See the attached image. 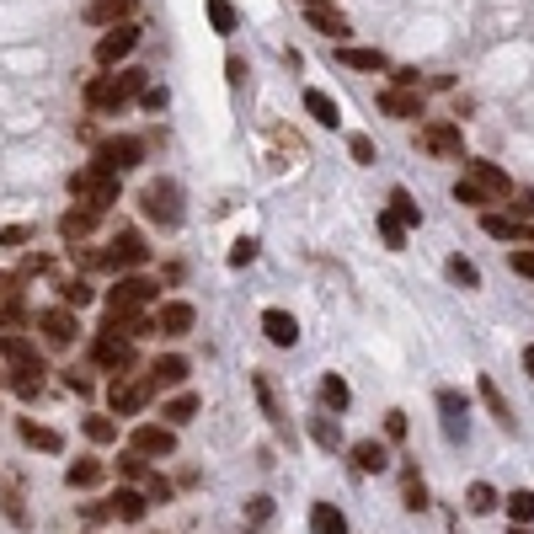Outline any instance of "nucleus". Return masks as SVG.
<instances>
[{"label": "nucleus", "instance_id": "obj_1", "mask_svg": "<svg viewBox=\"0 0 534 534\" xmlns=\"http://www.w3.org/2000/svg\"><path fill=\"white\" fill-rule=\"evenodd\" d=\"M150 80H145V70H118V75H97L91 86H86V102L97 108V113H118L123 102H134L139 91H145Z\"/></svg>", "mask_w": 534, "mask_h": 534}, {"label": "nucleus", "instance_id": "obj_2", "mask_svg": "<svg viewBox=\"0 0 534 534\" xmlns=\"http://www.w3.org/2000/svg\"><path fill=\"white\" fill-rule=\"evenodd\" d=\"M70 198H75L80 209L102 214V209H113V203H118V177H108V172L86 166V172H75V177H70Z\"/></svg>", "mask_w": 534, "mask_h": 534}, {"label": "nucleus", "instance_id": "obj_3", "mask_svg": "<svg viewBox=\"0 0 534 534\" xmlns=\"http://www.w3.org/2000/svg\"><path fill=\"white\" fill-rule=\"evenodd\" d=\"M139 209H145V220H155L161 230H177L182 225V187L177 182H150L145 192H139Z\"/></svg>", "mask_w": 534, "mask_h": 534}, {"label": "nucleus", "instance_id": "obj_4", "mask_svg": "<svg viewBox=\"0 0 534 534\" xmlns=\"http://www.w3.org/2000/svg\"><path fill=\"white\" fill-rule=\"evenodd\" d=\"M145 161V139H134V134H113V139H102L97 145V172H108V177H123V172H134Z\"/></svg>", "mask_w": 534, "mask_h": 534}, {"label": "nucleus", "instance_id": "obj_5", "mask_svg": "<svg viewBox=\"0 0 534 534\" xmlns=\"http://www.w3.org/2000/svg\"><path fill=\"white\" fill-rule=\"evenodd\" d=\"M91 363L123 379V374L134 369V342H128V337H113V332H97V337H91Z\"/></svg>", "mask_w": 534, "mask_h": 534}, {"label": "nucleus", "instance_id": "obj_6", "mask_svg": "<svg viewBox=\"0 0 534 534\" xmlns=\"http://www.w3.org/2000/svg\"><path fill=\"white\" fill-rule=\"evenodd\" d=\"M150 396H155V379H150V374H139V379H113V390H108L113 417H139L150 407Z\"/></svg>", "mask_w": 534, "mask_h": 534}, {"label": "nucleus", "instance_id": "obj_7", "mask_svg": "<svg viewBox=\"0 0 534 534\" xmlns=\"http://www.w3.org/2000/svg\"><path fill=\"white\" fill-rule=\"evenodd\" d=\"M128 449L145 454V460H166V454H177V427H166V422H139Z\"/></svg>", "mask_w": 534, "mask_h": 534}, {"label": "nucleus", "instance_id": "obj_8", "mask_svg": "<svg viewBox=\"0 0 534 534\" xmlns=\"http://www.w3.org/2000/svg\"><path fill=\"white\" fill-rule=\"evenodd\" d=\"M422 150L438 155V161H465V139H460V123H427L422 134Z\"/></svg>", "mask_w": 534, "mask_h": 534}, {"label": "nucleus", "instance_id": "obj_9", "mask_svg": "<svg viewBox=\"0 0 534 534\" xmlns=\"http://www.w3.org/2000/svg\"><path fill=\"white\" fill-rule=\"evenodd\" d=\"M465 182H475L492 203H508V198H513V177H508L497 161H465Z\"/></svg>", "mask_w": 534, "mask_h": 534}, {"label": "nucleus", "instance_id": "obj_10", "mask_svg": "<svg viewBox=\"0 0 534 534\" xmlns=\"http://www.w3.org/2000/svg\"><path fill=\"white\" fill-rule=\"evenodd\" d=\"M145 262H150V246L139 230H118L113 246L102 251V267H145Z\"/></svg>", "mask_w": 534, "mask_h": 534}, {"label": "nucleus", "instance_id": "obj_11", "mask_svg": "<svg viewBox=\"0 0 534 534\" xmlns=\"http://www.w3.org/2000/svg\"><path fill=\"white\" fill-rule=\"evenodd\" d=\"M134 49H139V27L118 22V27H108V33H102V43H97V64H108V70H113V64H123Z\"/></svg>", "mask_w": 534, "mask_h": 534}, {"label": "nucleus", "instance_id": "obj_12", "mask_svg": "<svg viewBox=\"0 0 534 534\" xmlns=\"http://www.w3.org/2000/svg\"><path fill=\"white\" fill-rule=\"evenodd\" d=\"M38 332H43V342H49V348H70V342H75V332H80V326H75V310H64V304L43 310V315H38Z\"/></svg>", "mask_w": 534, "mask_h": 534}, {"label": "nucleus", "instance_id": "obj_13", "mask_svg": "<svg viewBox=\"0 0 534 534\" xmlns=\"http://www.w3.org/2000/svg\"><path fill=\"white\" fill-rule=\"evenodd\" d=\"M192 321H198V310H192L187 299H166V304L155 310V332H161V337H187Z\"/></svg>", "mask_w": 534, "mask_h": 534}, {"label": "nucleus", "instance_id": "obj_14", "mask_svg": "<svg viewBox=\"0 0 534 534\" xmlns=\"http://www.w3.org/2000/svg\"><path fill=\"white\" fill-rule=\"evenodd\" d=\"M27 321V299H22V284L16 278H0V326L16 332Z\"/></svg>", "mask_w": 534, "mask_h": 534}, {"label": "nucleus", "instance_id": "obj_15", "mask_svg": "<svg viewBox=\"0 0 534 534\" xmlns=\"http://www.w3.org/2000/svg\"><path fill=\"white\" fill-rule=\"evenodd\" d=\"M187 374H192V363L182 353H166L155 358V369H150V379H155V390H177V385H187Z\"/></svg>", "mask_w": 534, "mask_h": 534}, {"label": "nucleus", "instance_id": "obj_16", "mask_svg": "<svg viewBox=\"0 0 534 534\" xmlns=\"http://www.w3.org/2000/svg\"><path fill=\"white\" fill-rule=\"evenodd\" d=\"M262 332H267L273 348H295L299 342V321L289 315V310H267V315H262Z\"/></svg>", "mask_w": 534, "mask_h": 534}, {"label": "nucleus", "instance_id": "obj_17", "mask_svg": "<svg viewBox=\"0 0 534 534\" xmlns=\"http://www.w3.org/2000/svg\"><path fill=\"white\" fill-rule=\"evenodd\" d=\"M353 465L363 475H379V471H390V449L379 444V438H358L353 444Z\"/></svg>", "mask_w": 534, "mask_h": 534}, {"label": "nucleus", "instance_id": "obj_18", "mask_svg": "<svg viewBox=\"0 0 534 534\" xmlns=\"http://www.w3.org/2000/svg\"><path fill=\"white\" fill-rule=\"evenodd\" d=\"M0 358H5L11 369H43L38 348H33L27 337H16V332H5V337H0Z\"/></svg>", "mask_w": 534, "mask_h": 534}, {"label": "nucleus", "instance_id": "obj_19", "mask_svg": "<svg viewBox=\"0 0 534 534\" xmlns=\"http://www.w3.org/2000/svg\"><path fill=\"white\" fill-rule=\"evenodd\" d=\"M16 433H22V444H27V449H43V454H60V449H64L60 433H54V427H43V422H33V417H22V422H16Z\"/></svg>", "mask_w": 534, "mask_h": 534}, {"label": "nucleus", "instance_id": "obj_20", "mask_svg": "<svg viewBox=\"0 0 534 534\" xmlns=\"http://www.w3.org/2000/svg\"><path fill=\"white\" fill-rule=\"evenodd\" d=\"M379 108H385L390 118H422V97H417V91H407V86L379 91Z\"/></svg>", "mask_w": 534, "mask_h": 534}, {"label": "nucleus", "instance_id": "obj_21", "mask_svg": "<svg viewBox=\"0 0 534 534\" xmlns=\"http://www.w3.org/2000/svg\"><path fill=\"white\" fill-rule=\"evenodd\" d=\"M438 412H444V433L465 438V396L460 390H438Z\"/></svg>", "mask_w": 534, "mask_h": 534}, {"label": "nucleus", "instance_id": "obj_22", "mask_svg": "<svg viewBox=\"0 0 534 534\" xmlns=\"http://www.w3.org/2000/svg\"><path fill=\"white\" fill-rule=\"evenodd\" d=\"M134 5H139V0H91V5H86V22H97V27H118V22H128Z\"/></svg>", "mask_w": 534, "mask_h": 534}, {"label": "nucleus", "instance_id": "obj_23", "mask_svg": "<svg viewBox=\"0 0 534 534\" xmlns=\"http://www.w3.org/2000/svg\"><path fill=\"white\" fill-rule=\"evenodd\" d=\"M310 27H315V33H326L332 43H342V38L353 33V27H348V16H342V11H332V5H310Z\"/></svg>", "mask_w": 534, "mask_h": 534}, {"label": "nucleus", "instance_id": "obj_24", "mask_svg": "<svg viewBox=\"0 0 534 534\" xmlns=\"http://www.w3.org/2000/svg\"><path fill=\"white\" fill-rule=\"evenodd\" d=\"M475 390H481V401H486V412L497 417V422H502V427H508V433H513V427H519V422H513V412H508V396H502V390H497V379H492V374H481V385H475Z\"/></svg>", "mask_w": 534, "mask_h": 534}, {"label": "nucleus", "instance_id": "obj_25", "mask_svg": "<svg viewBox=\"0 0 534 534\" xmlns=\"http://www.w3.org/2000/svg\"><path fill=\"white\" fill-rule=\"evenodd\" d=\"M113 508V519H123V524H139L145 513H150V502H145V492H134V486H123L118 497L108 502Z\"/></svg>", "mask_w": 534, "mask_h": 534}, {"label": "nucleus", "instance_id": "obj_26", "mask_svg": "<svg viewBox=\"0 0 534 534\" xmlns=\"http://www.w3.org/2000/svg\"><path fill=\"white\" fill-rule=\"evenodd\" d=\"M310 534H348V519L337 502H315L310 508Z\"/></svg>", "mask_w": 534, "mask_h": 534}, {"label": "nucleus", "instance_id": "obj_27", "mask_svg": "<svg viewBox=\"0 0 534 534\" xmlns=\"http://www.w3.org/2000/svg\"><path fill=\"white\" fill-rule=\"evenodd\" d=\"M304 113H310L315 123H326V128H337V123H342V108H337L326 91H304Z\"/></svg>", "mask_w": 534, "mask_h": 534}, {"label": "nucleus", "instance_id": "obj_28", "mask_svg": "<svg viewBox=\"0 0 534 534\" xmlns=\"http://www.w3.org/2000/svg\"><path fill=\"white\" fill-rule=\"evenodd\" d=\"M251 390H257L262 412L273 417V427H284V422H289V417H284V407H278V390H273V379H267V374H251Z\"/></svg>", "mask_w": 534, "mask_h": 534}, {"label": "nucleus", "instance_id": "obj_29", "mask_svg": "<svg viewBox=\"0 0 534 534\" xmlns=\"http://www.w3.org/2000/svg\"><path fill=\"white\" fill-rule=\"evenodd\" d=\"M161 417H166V427H182V422H192V417H198V396H192V390L172 396V401L161 407Z\"/></svg>", "mask_w": 534, "mask_h": 534}, {"label": "nucleus", "instance_id": "obj_30", "mask_svg": "<svg viewBox=\"0 0 534 534\" xmlns=\"http://www.w3.org/2000/svg\"><path fill=\"white\" fill-rule=\"evenodd\" d=\"M102 475H108V465H102V460H75V465L64 471V486H70V492H75V486H97Z\"/></svg>", "mask_w": 534, "mask_h": 534}, {"label": "nucleus", "instance_id": "obj_31", "mask_svg": "<svg viewBox=\"0 0 534 534\" xmlns=\"http://www.w3.org/2000/svg\"><path fill=\"white\" fill-rule=\"evenodd\" d=\"M390 220H396L401 230H407V225H422V209L412 203V192H407V187H396V192H390Z\"/></svg>", "mask_w": 534, "mask_h": 534}, {"label": "nucleus", "instance_id": "obj_32", "mask_svg": "<svg viewBox=\"0 0 534 534\" xmlns=\"http://www.w3.org/2000/svg\"><path fill=\"white\" fill-rule=\"evenodd\" d=\"M321 401H326L332 412H348V401H353L348 379H342V374H326V379H321Z\"/></svg>", "mask_w": 534, "mask_h": 534}, {"label": "nucleus", "instance_id": "obj_33", "mask_svg": "<svg viewBox=\"0 0 534 534\" xmlns=\"http://www.w3.org/2000/svg\"><path fill=\"white\" fill-rule=\"evenodd\" d=\"M91 225H97V214H91V209H70V214L60 220V236L75 246L80 236H91Z\"/></svg>", "mask_w": 534, "mask_h": 534}, {"label": "nucleus", "instance_id": "obj_34", "mask_svg": "<svg viewBox=\"0 0 534 534\" xmlns=\"http://www.w3.org/2000/svg\"><path fill=\"white\" fill-rule=\"evenodd\" d=\"M497 502H502V497H497V486L471 481V492H465V508H471V513H481V519H486V513H497Z\"/></svg>", "mask_w": 534, "mask_h": 534}, {"label": "nucleus", "instance_id": "obj_35", "mask_svg": "<svg viewBox=\"0 0 534 534\" xmlns=\"http://www.w3.org/2000/svg\"><path fill=\"white\" fill-rule=\"evenodd\" d=\"M481 230H486V236H497V240H524V225H513L508 214H492V209L481 214Z\"/></svg>", "mask_w": 534, "mask_h": 534}, {"label": "nucleus", "instance_id": "obj_36", "mask_svg": "<svg viewBox=\"0 0 534 534\" xmlns=\"http://www.w3.org/2000/svg\"><path fill=\"white\" fill-rule=\"evenodd\" d=\"M337 60L348 64V70H385V54H379V49H348V43H342Z\"/></svg>", "mask_w": 534, "mask_h": 534}, {"label": "nucleus", "instance_id": "obj_37", "mask_svg": "<svg viewBox=\"0 0 534 534\" xmlns=\"http://www.w3.org/2000/svg\"><path fill=\"white\" fill-rule=\"evenodd\" d=\"M502 508H508V519H513V524H534V492H524V486H519V492H508V497H502Z\"/></svg>", "mask_w": 534, "mask_h": 534}, {"label": "nucleus", "instance_id": "obj_38", "mask_svg": "<svg viewBox=\"0 0 534 534\" xmlns=\"http://www.w3.org/2000/svg\"><path fill=\"white\" fill-rule=\"evenodd\" d=\"M310 438H315L321 449H337V444H342V427H337V417H310Z\"/></svg>", "mask_w": 534, "mask_h": 534}, {"label": "nucleus", "instance_id": "obj_39", "mask_svg": "<svg viewBox=\"0 0 534 534\" xmlns=\"http://www.w3.org/2000/svg\"><path fill=\"white\" fill-rule=\"evenodd\" d=\"M43 374H49V369H11V390H16V396H38V390H43Z\"/></svg>", "mask_w": 534, "mask_h": 534}, {"label": "nucleus", "instance_id": "obj_40", "mask_svg": "<svg viewBox=\"0 0 534 534\" xmlns=\"http://www.w3.org/2000/svg\"><path fill=\"white\" fill-rule=\"evenodd\" d=\"M209 5V27L214 33H236V5L230 0H203Z\"/></svg>", "mask_w": 534, "mask_h": 534}, {"label": "nucleus", "instance_id": "obj_41", "mask_svg": "<svg viewBox=\"0 0 534 534\" xmlns=\"http://www.w3.org/2000/svg\"><path fill=\"white\" fill-rule=\"evenodd\" d=\"M60 299H64V310H80V304H91V284L86 278H64Z\"/></svg>", "mask_w": 534, "mask_h": 534}, {"label": "nucleus", "instance_id": "obj_42", "mask_svg": "<svg viewBox=\"0 0 534 534\" xmlns=\"http://www.w3.org/2000/svg\"><path fill=\"white\" fill-rule=\"evenodd\" d=\"M86 438L91 444H118V422L113 417H86Z\"/></svg>", "mask_w": 534, "mask_h": 534}, {"label": "nucleus", "instance_id": "obj_43", "mask_svg": "<svg viewBox=\"0 0 534 534\" xmlns=\"http://www.w3.org/2000/svg\"><path fill=\"white\" fill-rule=\"evenodd\" d=\"M449 278L460 289H481V273H475V262H465V257H449Z\"/></svg>", "mask_w": 534, "mask_h": 534}, {"label": "nucleus", "instance_id": "obj_44", "mask_svg": "<svg viewBox=\"0 0 534 534\" xmlns=\"http://www.w3.org/2000/svg\"><path fill=\"white\" fill-rule=\"evenodd\" d=\"M454 203H465V209H492V198H486L475 182H465V177L454 182Z\"/></svg>", "mask_w": 534, "mask_h": 534}, {"label": "nucleus", "instance_id": "obj_45", "mask_svg": "<svg viewBox=\"0 0 534 534\" xmlns=\"http://www.w3.org/2000/svg\"><path fill=\"white\" fill-rule=\"evenodd\" d=\"M118 471L128 475V481H145V475H150V460H145V454H134V449H123V454H118Z\"/></svg>", "mask_w": 534, "mask_h": 534}, {"label": "nucleus", "instance_id": "obj_46", "mask_svg": "<svg viewBox=\"0 0 534 534\" xmlns=\"http://www.w3.org/2000/svg\"><path fill=\"white\" fill-rule=\"evenodd\" d=\"M401 497H407V508H412V513H422V508H427V486L417 481V471H407V492H401Z\"/></svg>", "mask_w": 534, "mask_h": 534}, {"label": "nucleus", "instance_id": "obj_47", "mask_svg": "<svg viewBox=\"0 0 534 534\" xmlns=\"http://www.w3.org/2000/svg\"><path fill=\"white\" fill-rule=\"evenodd\" d=\"M145 502H172V481L166 475H145Z\"/></svg>", "mask_w": 534, "mask_h": 534}, {"label": "nucleus", "instance_id": "obj_48", "mask_svg": "<svg viewBox=\"0 0 534 534\" xmlns=\"http://www.w3.org/2000/svg\"><path fill=\"white\" fill-rule=\"evenodd\" d=\"M348 150H353L358 166H374V139H369V134H353V139H348Z\"/></svg>", "mask_w": 534, "mask_h": 534}, {"label": "nucleus", "instance_id": "obj_49", "mask_svg": "<svg viewBox=\"0 0 534 534\" xmlns=\"http://www.w3.org/2000/svg\"><path fill=\"white\" fill-rule=\"evenodd\" d=\"M246 519L251 524H267L273 519V497H246Z\"/></svg>", "mask_w": 534, "mask_h": 534}, {"label": "nucleus", "instance_id": "obj_50", "mask_svg": "<svg viewBox=\"0 0 534 534\" xmlns=\"http://www.w3.org/2000/svg\"><path fill=\"white\" fill-rule=\"evenodd\" d=\"M379 236H385V246H390V251H401V240H407V230H401V225H396L390 214H379Z\"/></svg>", "mask_w": 534, "mask_h": 534}, {"label": "nucleus", "instance_id": "obj_51", "mask_svg": "<svg viewBox=\"0 0 534 534\" xmlns=\"http://www.w3.org/2000/svg\"><path fill=\"white\" fill-rule=\"evenodd\" d=\"M246 262H257V240H251V236L230 246V267H246Z\"/></svg>", "mask_w": 534, "mask_h": 534}, {"label": "nucleus", "instance_id": "obj_52", "mask_svg": "<svg viewBox=\"0 0 534 534\" xmlns=\"http://www.w3.org/2000/svg\"><path fill=\"white\" fill-rule=\"evenodd\" d=\"M139 102H145L150 113H161V108H166L172 97H166V86H145V91H139Z\"/></svg>", "mask_w": 534, "mask_h": 534}, {"label": "nucleus", "instance_id": "obj_53", "mask_svg": "<svg viewBox=\"0 0 534 534\" xmlns=\"http://www.w3.org/2000/svg\"><path fill=\"white\" fill-rule=\"evenodd\" d=\"M385 438H407V412H385Z\"/></svg>", "mask_w": 534, "mask_h": 534}, {"label": "nucleus", "instance_id": "obj_54", "mask_svg": "<svg viewBox=\"0 0 534 534\" xmlns=\"http://www.w3.org/2000/svg\"><path fill=\"white\" fill-rule=\"evenodd\" d=\"M22 240H33L27 225H5V230H0V246H22Z\"/></svg>", "mask_w": 534, "mask_h": 534}, {"label": "nucleus", "instance_id": "obj_55", "mask_svg": "<svg viewBox=\"0 0 534 534\" xmlns=\"http://www.w3.org/2000/svg\"><path fill=\"white\" fill-rule=\"evenodd\" d=\"M513 273H519V278H534V251H513Z\"/></svg>", "mask_w": 534, "mask_h": 534}, {"label": "nucleus", "instance_id": "obj_56", "mask_svg": "<svg viewBox=\"0 0 534 534\" xmlns=\"http://www.w3.org/2000/svg\"><path fill=\"white\" fill-rule=\"evenodd\" d=\"M64 385H70V390H75V396H91V379H86V374H75V369H70V374H64Z\"/></svg>", "mask_w": 534, "mask_h": 534}, {"label": "nucleus", "instance_id": "obj_57", "mask_svg": "<svg viewBox=\"0 0 534 534\" xmlns=\"http://www.w3.org/2000/svg\"><path fill=\"white\" fill-rule=\"evenodd\" d=\"M513 214H534V192H513Z\"/></svg>", "mask_w": 534, "mask_h": 534}, {"label": "nucleus", "instance_id": "obj_58", "mask_svg": "<svg viewBox=\"0 0 534 534\" xmlns=\"http://www.w3.org/2000/svg\"><path fill=\"white\" fill-rule=\"evenodd\" d=\"M225 75H230V86H240V80H246V60H230L225 64Z\"/></svg>", "mask_w": 534, "mask_h": 534}, {"label": "nucleus", "instance_id": "obj_59", "mask_svg": "<svg viewBox=\"0 0 534 534\" xmlns=\"http://www.w3.org/2000/svg\"><path fill=\"white\" fill-rule=\"evenodd\" d=\"M524 374H529V379H534V342H529V348H524Z\"/></svg>", "mask_w": 534, "mask_h": 534}, {"label": "nucleus", "instance_id": "obj_60", "mask_svg": "<svg viewBox=\"0 0 534 534\" xmlns=\"http://www.w3.org/2000/svg\"><path fill=\"white\" fill-rule=\"evenodd\" d=\"M513 534H534V529H529V524H513Z\"/></svg>", "mask_w": 534, "mask_h": 534}, {"label": "nucleus", "instance_id": "obj_61", "mask_svg": "<svg viewBox=\"0 0 534 534\" xmlns=\"http://www.w3.org/2000/svg\"><path fill=\"white\" fill-rule=\"evenodd\" d=\"M304 5H332V0H304Z\"/></svg>", "mask_w": 534, "mask_h": 534}, {"label": "nucleus", "instance_id": "obj_62", "mask_svg": "<svg viewBox=\"0 0 534 534\" xmlns=\"http://www.w3.org/2000/svg\"><path fill=\"white\" fill-rule=\"evenodd\" d=\"M524 240H534V225H529V230H524Z\"/></svg>", "mask_w": 534, "mask_h": 534}]
</instances>
